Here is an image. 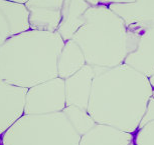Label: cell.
Instances as JSON below:
<instances>
[{
  "mask_svg": "<svg viewBox=\"0 0 154 145\" xmlns=\"http://www.w3.org/2000/svg\"><path fill=\"white\" fill-rule=\"evenodd\" d=\"M63 39L57 32L28 29L0 45V80L30 88L57 77Z\"/></svg>",
  "mask_w": 154,
  "mask_h": 145,
  "instance_id": "1",
  "label": "cell"
},
{
  "mask_svg": "<svg viewBox=\"0 0 154 145\" xmlns=\"http://www.w3.org/2000/svg\"><path fill=\"white\" fill-rule=\"evenodd\" d=\"M81 136L62 112L24 114L0 137L2 145H79Z\"/></svg>",
  "mask_w": 154,
  "mask_h": 145,
  "instance_id": "2",
  "label": "cell"
},
{
  "mask_svg": "<svg viewBox=\"0 0 154 145\" xmlns=\"http://www.w3.org/2000/svg\"><path fill=\"white\" fill-rule=\"evenodd\" d=\"M115 19L103 5L91 7L84 15V24L72 40L80 46L86 64L93 67L111 66L116 61Z\"/></svg>",
  "mask_w": 154,
  "mask_h": 145,
  "instance_id": "3",
  "label": "cell"
},
{
  "mask_svg": "<svg viewBox=\"0 0 154 145\" xmlns=\"http://www.w3.org/2000/svg\"><path fill=\"white\" fill-rule=\"evenodd\" d=\"M65 80L54 77L27 88L24 114L62 112L66 107Z\"/></svg>",
  "mask_w": 154,
  "mask_h": 145,
  "instance_id": "4",
  "label": "cell"
},
{
  "mask_svg": "<svg viewBox=\"0 0 154 145\" xmlns=\"http://www.w3.org/2000/svg\"><path fill=\"white\" fill-rule=\"evenodd\" d=\"M27 88L0 80V137L24 115Z\"/></svg>",
  "mask_w": 154,
  "mask_h": 145,
  "instance_id": "5",
  "label": "cell"
},
{
  "mask_svg": "<svg viewBox=\"0 0 154 145\" xmlns=\"http://www.w3.org/2000/svg\"><path fill=\"white\" fill-rule=\"evenodd\" d=\"M24 5L30 29L57 32L62 20L63 0H28Z\"/></svg>",
  "mask_w": 154,
  "mask_h": 145,
  "instance_id": "6",
  "label": "cell"
},
{
  "mask_svg": "<svg viewBox=\"0 0 154 145\" xmlns=\"http://www.w3.org/2000/svg\"><path fill=\"white\" fill-rule=\"evenodd\" d=\"M94 76V67L86 64L79 71L65 79L66 106H77L87 110Z\"/></svg>",
  "mask_w": 154,
  "mask_h": 145,
  "instance_id": "7",
  "label": "cell"
},
{
  "mask_svg": "<svg viewBox=\"0 0 154 145\" xmlns=\"http://www.w3.org/2000/svg\"><path fill=\"white\" fill-rule=\"evenodd\" d=\"M30 29L24 4L0 0V45L10 37Z\"/></svg>",
  "mask_w": 154,
  "mask_h": 145,
  "instance_id": "8",
  "label": "cell"
},
{
  "mask_svg": "<svg viewBox=\"0 0 154 145\" xmlns=\"http://www.w3.org/2000/svg\"><path fill=\"white\" fill-rule=\"evenodd\" d=\"M99 0H63L62 20L57 30L63 41L69 40L84 24V15Z\"/></svg>",
  "mask_w": 154,
  "mask_h": 145,
  "instance_id": "9",
  "label": "cell"
},
{
  "mask_svg": "<svg viewBox=\"0 0 154 145\" xmlns=\"http://www.w3.org/2000/svg\"><path fill=\"white\" fill-rule=\"evenodd\" d=\"M85 65V56L80 46L72 39L65 41L57 57V77L65 80Z\"/></svg>",
  "mask_w": 154,
  "mask_h": 145,
  "instance_id": "10",
  "label": "cell"
},
{
  "mask_svg": "<svg viewBox=\"0 0 154 145\" xmlns=\"http://www.w3.org/2000/svg\"><path fill=\"white\" fill-rule=\"evenodd\" d=\"M117 133L110 125L96 123L81 136L79 145H117Z\"/></svg>",
  "mask_w": 154,
  "mask_h": 145,
  "instance_id": "11",
  "label": "cell"
},
{
  "mask_svg": "<svg viewBox=\"0 0 154 145\" xmlns=\"http://www.w3.org/2000/svg\"><path fill=\"white\" fill-rule=\"evenodd\" d=\"M63 113L80 136L88 132L96 124L87 110H83L77 106H66Z\"/></svg>",
  "mask_w": 154,
  "mask_h": 145,
  "instance_id": "12",
  "label": "cell"
},
{
  "mask_svg": "<svg viewBox=\"0 0 154 145\" xmlns=\"http://www.w3.org/2000/svg\"><path fill=\"white\" fill-rule=\"evenodd\" d=\"M6 1L15 2V3H19V4H25L28 1V0H6Z\"/></svg>",
  "mask_w": 154,
  "mask_h": 145,
  "instance_id": "13",
  "label": "cell"
},
{
  "mask_svg": "<svg viewBox=\"0 0 154 145\" xmlns=\"http://www.w3.org/2000/svg\"><path fill=\"white\" fill-rule=\"evenodd\" d=\"M0 145H2V144H1V143H0Z\"/></svg>",
  "mask_w": 154,
  "mask_h": 145,
  "instance_id": "14",
  "label": "cell"
}]
</instances>
